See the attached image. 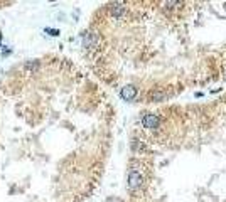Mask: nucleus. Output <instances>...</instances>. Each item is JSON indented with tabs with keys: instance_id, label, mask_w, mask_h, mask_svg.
Returning a JSON list of instances; mask_svg holds the SVG:
<instances>
[{
	"instance_id": "obj_1",
	"label": "nucleus",
	"mask_w": 226,
	"mask_h": 202,
	"mask_svg": "<svg viewBox=\"0 0 226 202\" xmlns=\"http://www.w3.org/2000/svg\"><path fill=\"white\" fill-rule=\"evenodd\" d=\"M120 96H121V99H125V101H132L138 96V91H137V88H134L132 84H125L120 91Z\"/></svg>"
},
{
	"instance_id": "obj_2",
	"label": "nucleus",
	"mask_w": 226,
	"mask_h": 202,
	"mask_svg": "<svg viewBox=\"0 0 226 202\" xmlns=\"http://www.w3.org/2000/svg\"><path fill=\"white\" fill-rule=\"evenodd\" d=\"M46 32H49L51 35H59V30H56V29H46Z\"/></svg>"
},
{
	"instance_id": "obj_3",
	"label": "nucleus",
	"mask_w": 226,
	"mask_h": 202,
	"mask_svg": "<svg viewBox=\"0 0 226 202\" xmlns=\"http://www.w3.org/2000/svg\"><path fill=\"white\" fill-rule=\"evenodd\" d=\"M115 202H117V200H115Z\"/></svg>"
}]
</instances>
